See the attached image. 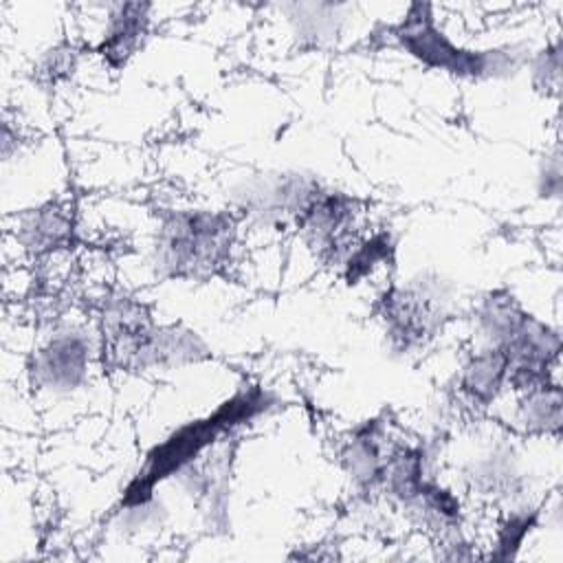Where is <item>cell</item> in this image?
<instances>
[{
    "mask_svg": "<svg viewBox=\"0 0 563 563\" xmlns=\"http://www.w3.org/2000/svg\"><path fill=\"white\" fill-rule=\"evenodd\" d=\"M277 402L279 400L271 389L257 383H244L213 411L172 429L145 453L143 464L121 493L119 510L125 515L145 510L154 501V488L158 484L180 477L218 446L222 438H229L260 416H266Z\"/></svg>",
    "mask_w": 563,
    "mask_h": 563,
    "instance_id": "1",
    "label": "cell"
},
{
    "mask_svg": "<svg viewBox=\"0 0 563 563\" xmlns=\"http://www.w3.org/2000/svg\"><path fill=\"white\" fill-rule=\"evenodd\" d=\"M101 328L106 352L119 369H165L209 356V347L196 332L156 325L147 308L130 297H117L106 303Z\"/></svg>",
    "mask_w": 563,
    "mask_h": 563,
    "instance_id": "2",
    "label": "cell"
},
{
    "mask_svg": "<svg viewBox=\"0 0 563 563\" xmlns=\"http://www.w3.org/2000/svg\"><path fill=\"white\" fill-rule=\"evenodd\" d=\"M477 325L508 361V383L532 389L550 380V367L561 352V334L532 317L508 290H490L477 306Z\"/></svg>",
    "mask_w": 563,
    "mask_h": 563,
    "instance_id": "3",
    "label": "cell"
},
{
    "mask_svg": "<svg viewBox=\"0 0 563 563\" xmlns=\"http://www.w3.org/2000/svg\"><path fill=\"white\" fill-rule=\"evenodd\" d=\"M238 222L229 211L178 209L167 213L154 240V266L163 277L202 279L222 271L235 244Z\"/></svg>",
    "mask_w": 563,
    "mask_h": 563,
    "instance_id": "4",
    "label": "cell"
},
{
    "mask_svg": "<svg viewBox=\"0 0 563 563\" xmlns=\"http://www.w3.org/2000/svg\"><path fill=\"white\" fill-rule=\"evenodd\" d=\"M396 44L418 64L453 75L457 79H501L521 64L517 48H466L455 44L438 24L433 7L413 2L405 15L389 29Z\"/></svg>",
    "mask_w": 563,
    "mask_h": 563,
    "instance_id": "5",
    "label": "cell"
},
{
    "mask_svg": "<svg viewBox=\"0 0 563 563\" xmlns=\"http://www.w3.org/2000/svg\"><path fill=\"white\" fill-rule=\"evenodd\" d=\"M451 295L446 284L433 275H420L389 286L378 297V314L389 347L400 354L422 350L435 339L449 319Z\"/></svg>",
    "mask_w": 563,
    "mask_h": 563,
    "instance_id": "6",
    "label": "cell"
},
{
    "mask_svg": "<svg viewBox=\"0 0 563 563\" xmlns=\"http://www.w3.org/2000/svg\"><path fill=\"white\" fill-rule=\"evenodd\" d=\"M90 341L79 330L55 332L31 358L33 383L53 394L77 389L88 376Z\"/></svg>",
    "mask_w": 563,
    "mask_h": 563,
    "instance_id": "7",
    "label": "cell"
},
{
    "mask_svg": "<svg viewBox=\"0 0 563 563\" xmlns=\"http://www.w3.org/2000/svg\"><path fill=\"white\" fill-rule=\"evenodd\" d=\"M391 440L385 418H367L358 422L345 438L341 449V462L350 479L363 493L383 488V475Z\"/></svg>",
    "mask_w": 563,
    "mask_h": 563,
    "instance_id": "8",
    "label": "cell"
},
{
    "mask_svg": "<svg viewBox=\"0 0 563 563\" xmlns=\"http://www.w3.org/2000/svg\"><path fill=\"white\" fill-rule=\"evenodd\" d=\"M150 2H119L110 9L103 37L97 44L99 57L110 68H123L139 53L150 31Z\"/></svg>",
    "mask_w": 563,
    "mask_h": 563,
    "instance_id": "9",
    "label": "cell"
},
{
    "mask_svg": "<svg viewBox=\"0 0 563 563\" xmlns=\"http://www.w3.org/2000/svg\"><path fill=\"white\" fill-rule=\"evenodd\" d=\"M508 385V361L504 352L495 345L471 354L457 376V387L462 398L475 407L486 409L495 402L501 389Z\"/></svg>",
    "mask_w": 563,
    "mask_h": 563,
    "instance_id": "10",
    "label": "cell"
},
{
    "mask_svg": "<svg viewBox=\"0 0 563 563\" xmlns=\"http://www.w3.org/2000/svg\"><path fill=\"white\" fill-rule=\"evenodd\" d=\"M429 475L424 449L420 444L391 442L383 475V488L407 508L418 497Z\"/></svg>",
    "mask_w": 563,
    "mask_h": 563,
    "instance_id": "11",
    "label": "cell"
},
{
    "mask_svg": "<svg viewBox=\"0 0 563 563\" xmlns=\"http://www.w3.org/2000/svg\"><path fill=\"white\" fill-rule=\"evenodd\" d=\"M73 222L64 207L59 205H42L31 209L20 220V242L31 253H51L70 242Z\"/></svg>",
    "mask_w": 563,
    "mask_h": 563,
    "instance_id": "12",
    "label": "cell"
},
{
    "mask_svg": "<svg viewBox=\"0 0 563 563\" xmlns=\"http://www.w3.org/2000/svg\"><path fill=\"white\" fill-rule=\"evenodd\" d=\"M561 387L552 380L523 391L519 402V422L528 433L559 435L561 433Z\"/></svg>",
    "mask_w": 563,
    "mask_h": 563,
    "instance_id": "13",
    "label": "cell"
},
{
    "mask_svg": "<svg viewBox=\"0 0 563 563\" xmlns=\"http://www.w3.org/2000/svg\"><path fill=\"white\" fill-rule=\"evenodd\" d=\"M407 508L416 512L422 523L435 530H453L462 521L460 499L431 477L424 482L422 490Z\"/></svg>",
    "mask_w": 563,
    "mask_h": 563,
    "instance_id": "14",
    "label": "cell"
},
{
    "mask_svg": "<svg viewBox=\"0 0 563 563\" xmlns=\"http://www.w3.org/2000/svg\"><path fill=\"white\" fill-rule=\"evenodd\" d=\"M394 242L387 231L374 233L367 240H356L345 257L339 262L343 266V277L347 284H358L365 279L376 266L391 262Z\"/></svg>",
    "mask_w": 563,
    "mask_h": 563,
    "instance_id": "15",
    "label": "cell"
},
{
    "mask_svg": "<svg viewBox=\"0 0 563 563\" xmlns=\"http://www.w3.org/2000/svg\"><path fill=\"white\" fill-rule=\"evenodd\" d=\"M537 521H539V510H515V512H510L497 528L495 548L490 552V559H497V561L515 559L519 548L523 545V539L532 532Z\"/></svg>",
    "mask_w": 563,
    "mask_h": 563,
    "instance_id": "16",
    "label": "cell"
},
{
    "mask_svg": "<svg viewBox=\"0 0 563 563\" xmlns=\"http://www.w3.org/2000/svg\"><path fill=\"white\" fill-rule=\"evenodd\" d=\"M559 75H561V53L559 44L543 48L534 59H532V79L537 88L543 92H559Z\"/></svg>",
    "mask_w": 563,
    "mask_h": 563,
    "instance_id": "17",
    "label": "cell"
},
{
    "mask_svg": "<svg viewBox=\"0 0 563 563\" xmlns=\"http://www.w3.org/2000/svg\"><path fill=\"white\" fill-rule=\"evenodd\" d=\"M539 178H541V187H539L541 196H559V191H561V167H559L556 156L552 158V167H545Z\"/></svg>",
    "mask_w": 563,
    "mask_h": 563,
    "instance_id": "18",
    "label": "cell"
}]
</instances>
